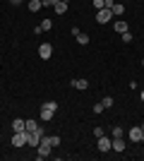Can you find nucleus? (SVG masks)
<instances>
[{
	"mask_svg": "<svg viewBox=\"0 0 144 161\" xmlns=\"http://www.w3.org/2000/svg\"><path fill=\"white\" fill-rule=\"evenodd\" d=\"M55 111H58V103L55 101H46L41 106V120H53Z\"/></svg>",
	"mask_w": 144,
	"mask_h": 161,
	"instance_id": "obj_1",
	"label": "nucleus"
},
{
	"mask_svg": "<svg viewBox=\"0 0 144 161\" xmlns=\"http://www.w3.org/2000/svg\"><path fill=\"white\" fill-rule=\"evenodd\" d=\"M41 137H43V128L41 125H39V128L34 130V132H27V144L29 147H39V144H41Z\"/></svg>",
	"mask_w": 144,
	"mask_h": 161,
	"instance_id": "obj_2",
	"label": "nucleus"
},
{
	"mask_svg": "<svg viewBox=\"0 0 144 161\" xmlns=\"http://www.w3.org/2000/svg\"><path fill=\"white\" fill-rule=\"evenodd\" d=\"M113 19V12H110L108 7H103V10H96V22L99 24H106V22Z\"/></svg>",
	"mask_w": 144,
	"mask_h": 161,
	"instance_id": "obj_3",
	"label": "nucleus"
},
{
	"mask_svg": "<svg viewBox=\"0 0 144 161\" xmlns=\"http://www.w3.org/2000/svg\"><path fill=\"white\" fill-rule=\"evenodd\" d=\"M39 58H41V60L53 58V46H51V43H41V46H39Z\"/></svg>",
	"mask_w": 144,
	"mask_h": 161,
	"instance_id": "obj_4",
	"label": "nucleus"
},
{
	"mask_svg": "<svg viewBox=\"0 0 144 161\" xmlns=\"http://www.w3.org/2000/svg\"><path fill=\"white\" fill-rule=\"evenodd\" d=\"M51 144H48V142H43L41 140V144H39V147H36V154H39V159H48V156H51Z\"/></svg>",
	"mask_w": 144,
	"mask_h": 161,
	"instance_id": "obj_5",
	"label": "nucleus"
},
{
	"mask_svg": "<svg viewBox=\"0 0 144 161\" xmlns=\"http://www.w3.org/2000/svg\"><path fill=\"white\" fill-rule=\"evenodd\" d=\"M12 147H27V130L12 135Z\"/></svg>",
	"mask_w": 144,
	"mask_h": 161,
	"instance_id": "obj_6",
	"label": "nucleus"
},
{
	"mask_svg": "<svg viewBox=\"0 0 144 161\" xmlns=\"http://www.w3.org/2000/svg\"><path fill=\"white\" fill-rule=\"evenodd\" d=\"M96 140H99V144H96V147H99V152H110V144H113V142H110L108 137H106V135L96 137Z\"/></svg>",
	"mask_w": 144,
	"mask_h": 161,
	"instance_id": "obj_7",
	"label": "nucleus"
},
{
	"mask_svg": "<svg viewBox=\"0 0 144 161\" xmlns=\"http://www.w3.org/2000/svg\"><path fill=\"white\" fill-rule=\"evenodd\" d=\"M12 130H14V132H24V130H27V120L14 118V120H12Z\"/></svg>",
	"mask_w": 144,
	"mask_h": 161,
	"instance_id": "obj_8",
	"label": "nucleus"
},
{
	"mask_svg": "<svg viewBox=\"0 0 144 161\" xmlns=\"http://www.w3.org/2000/svg\"><path fill=\"white\" fill-rule=\"evenodd\" d=\"M110 149H113V152H125V140H123V137H113Z\"/></svg>",
	"mask_w": 144,
	"mask_h": 161,
	"instance_id": "obj_9",
	"label": "nucleus"
},
{
	"mask_svg": "<svg viewBox=\"0 0 144 161\" xmlns=\"http://www.w3.org/2000/svg\"><path fill=\"white\" fill-rule=\"evenodd\" d=\"M53 10H55V14H65L67 12V3H65V0H58L53 5Z\"/></svg>",
	"mask_w": 144,
	"mask_h": 161,
	"instance_id": "obj_10",
	"label": "nucleus"
},
{
	"mask_svg": "<svg viewBox=\"0 0 144 161\" xmlns=\"http://www.w3.org/2000/svg\"><path fill=\"white\" fill-rule=\"evenodd\" d=\"M72 87H75V89H79V92H84V89L89 87V82H87V80H82V77H77V80H72Z\"/></svg>",
	"mask_w": 144,
	"mask_h": 161,
	"instance_id": "obj_11",
	"label": "nucleus"
},
{
	"mask_svg": "<svg viewBox=\"0 0 144 161\" xmlns=\"http://www.w3.org/2000/svg\"><path fill=\"white\" fill-rule=\"evenodd\" d=\"M130 142H142V128H132L130 130Z\"/></svg>",
	"mask_w": 144,
	"mask_h": 161,
	"instance_id": "obj_12",
	"label": "nucleus"
},
{
	"mask_svg": "<svg viewBox=\"0 0 144 161\" xmlns=\"http://www.w3.org/2000/svg\"><path fill=\"white\" fill-rule=\"evenodd\" d=\"M110 12H113V17H120V14L125 12V5H123V3H113V7H110Z\"/></svg>",
	"mask_w": 144,
	"mask_h": 161,
	"instance_id": "obj_13",
	"label": "nucleus"
},
{
	"mask_svg": "<svg viewBox=\"0 0 144 161\" xmlns=\"http://www.w3.org/2000/svg\"><path fill=\"white\" fill-rule=\"evenodd\" d=\"M113 27H115V31H118V34H125V31H130V29H127V22H125V19H118L115 24H113Z\"/></svg>",
	"mask_w": 144,
	"mask_h": 161,
	"instance_id": "obj_14",
	"label": "nucleus"
},
{
	"mask_svg": "<svg viewBox=\"0 0 144 161\" xmlns=\"http://www.w3.org/2000/svg\"><path fill=\"white\" fill-rule=\"evenodd\" d=\"M41 140L48 142L51 147H58V144H60V137H58V135H48V137H41Z\"/></svg>",
	"mask_w": 144,
	"mask_h": 161,
	"instance_id": "obj_15",
	"label": "nucleus"
},
{
	"mask_svg": "<svg viewBox=\"0 0 144 161\" xmlns=\"http://www.w3.org/2000/svg\"><path fill=\"white\" fill-rule=\"evenodd\" d=\"M41 7H43L41 0H29V10H31V12H39Z\"/></svg>",
	"mask_w": 144,
	"mask_h": 161,
	"instance_id": "obj_16",
	"label": "nucleus"
},
{
	"mask_svg": "<svg viewBox=\"0 0 144 161\" xmlns=\"http://www.w3.org/2000/svg\"><path fill=\"white\" fill-rule=\"evenodd\" d=\"M75 39H77V43H82V46H87V43H89V34L79 31V34H77V36H75Z\"/></svg>",
	"mask_w": 144,
	"mask_h": 161,
	"instance_id": "obj_17",
	"label": "nucleus"
},
{
	"mask_svg": "<svg viewBox=\"0 0 144 161\" xmlns=\"http://www.w3.org/2000/svg\"><path fill=\"white\" fill-rule=\"evenodd\" d=\"M101 103H103V108H110L113 103H115V101H113V96H103V101H101Z\"/></svg>",
	"mask_w": 144,
	"mask_h": 161,
	"instance_id": "obj_18",
	"label": "nucleus"
},
{
	"mask_svg": "<svg viewBox=\"0 0 144 161\" xmlns=\"http://www.w3.org/2000/svg\"><path fill=\"white\" fill-rule=\"evenodd\" d=\"M36 128H39V123H36V120H27V132H34Z\"/></svg>",
	"mask_w": 144,
	"mask_h": 161,
	"instance_id": "obj_19",
	"label": "nucleus"
},
{
	"mask_svg": "<svg viewBox=\"0 0 144 161\" xmlns=\"http://www.w3.org/2000/svg\"><path fill=\"white\" fill-rule=\"evenodd\" d=\"M39 27H41V29H43V31H48V29L53 27V22H51V19H43V22H41V24H39Z\"/></svg>",
	"mask_w": 144,
	"mask_h": 161,
	"instance_id": "obj_20",
	"label": "nucleus"
},
{
	"mask_svg": "<svg viewBox=\"0 0 144 161\" xmlns=\"http://www.w3.org/2000/svg\"><path fill=\"white\" fill-rule=\"evenodd\" d=\"M123 128H120V125H115V128H113V137H123Z\"/></svg>",
	"mask_w": 144,
	"mask_h": 161,
	"instance_id": "obj_21",
	"label": "nucleus"
},
{
	"mask_svg": "<svg viewBox=\"0 0 144 161\" xmlns=\"http://www.w3.org/2000/svg\"><path fill=\"white\" fill-rule=\"evenodd\" d=\"M120 39H123L125 43H130V41H132V34H130V31H125V34H120Z\"/></svg>",
	"mask_w": 144,
	"mask_h": 161,
	"instance_id": "obj_22",
	"label": "nucleus"
},
{
	"mask_svg": "<svg viewBox=\"0 0 144 161\" xmlns=\"http://www.w3.org/2000/svg\"><path fill=\"white\" fill-rule=\"evenodd\" d=\"M91 5H94L96 10H103V0H91Z\"/></svg>",
	"mask_w": 144,
	"mask_h": 161,
	"instance_id": "obj_23",
	"label": "nucleus"
},
{
	"mask_svg": "<svg viewBox=\"0 0 144 161\" xmlns=\"http://www.w3.org/2000/svg\"><path fill=\"white\" fill-rule=\"evenodd\" d=\"M94 113H96V115L103 113V103H96V106H94Z\"/></svg>",
	"mask_w": 144,
	"mask_h": 161,
	"instance_id": "obj_24",
	"label": "nucleus"
},
{
	"mask_svg": "<svg viewBox=\"0 0 144 161\" xmlns=\"http://www.w3.org/2000/svg\"><path fill=\"white\" fill-rule=\"evenodd\" d=\"M41 3H43V7H53L58 0H41Z\"/></svg>",
	"mask_w": 144,
	"mask_h": 161,
	"instance_id": "obj_25",
	"label": "nucleus"
},
{
	"mask_svg": "<svg viewBox=\"0 0 144 161\" xmlns=\"http://www.w3.org/2000/svg\"><path fill=\"white\" fill-rule=\"evenodd\" d=\"M103 135V128H94V137H101Z\"/></svg>",
	"mask_w": 144,
	"mask_h": 161,
	"instance_id": "obj_26",
	"label": "nucleus"
},
{
	"mask_svg": "<svg viewBox=\"0 0 144 161\" xmlns=\"http://www.w3.org/2000/svg\"><path fill=\"white\" fill-rule=\"evenodd\" d=\"M19 3H24V0H12V5H19Z\"/></svg>",
	"mask_w": 144,
	"mask_h": 161,
	"instance_id": "obj_27",
	"label": "nucleus"
},
{
	"mask_svg": "<svg viewBox=\"0 0 144 161\" xmlns=\"http://www.w3.org/2000/svg\"><path fill=\"white\" fill-rule=\"evenodd\" d=\"M139 99H142V101H144V92H142V94H139Z\"/></svg>",
	"mask_w": 144,
	"mask_h": 161,
	"instance_id": "obj_28",
	"label": "nucleus"
},
{
	"mask_svg": "<svg viewBox=\"0 0 144 161\" xmlns=\"http://www.w3.org/2000/svg\"><path fill=\"white\" fill-rule=\"evenodd\" d=\"M139 128H142V132H144V123H142V125H139Z\"/></svg>",
	"mask_w": 144,
	"mask_h": 161,
	"instance_id": "obj_29",
	"label": "nucleus"
},
{
	"mask_svg": "<svg viewBox=\"0 0 144 161\" xmlns=\"http://www.w3.org/2000/svg\"><path fill=\"white\" fill-rule=\"evenodd\" d=\"M142 142H144V132H142Z\"/></svg>",
	"mask_w": 144,
	"mask_h": 161,
	"instance_id": "obj_30",
	"label": "nucleus"
},
{
	"mask_svg": "<svg viewBox=\"0 0 144 161\" xmlns=\"http://www.w3.org/2000/svg\"><path fill=\"white\" fill-rule=\"evenodd\" d=\"M142 65H144V58H142Z\"/></svg>",
	"mask_w": 144,
	"mask_h": 161,
	"instance_id": "obj_31",
	"label": "nucleus"
},
{
	"mask_svg": "<svg viewBox=\"0 0 144 161\" xmlns=\"http://www.w3.org/2000/svg\"><path fill=\"white\" fill-rule=\"evenodd\" d=\"M65 3H70V0H65Z\"/></svg>",
	"mask_w": 144,
	"mask_h": 161,
	"instance_id": "obj_32",
	"label": "nucleus"
}]
</instances>
